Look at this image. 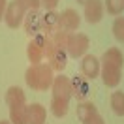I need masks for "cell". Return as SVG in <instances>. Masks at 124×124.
I'll return each mask as SVG.
<instances>
[{"label":"cell","mask_w":124,"mask_h":124,"mask_svg":"<svg viewBox=\"0 0 124 124\" xmlns=\"http://www.w3.org/2000/svg\"><path fill=\"white\" fill-rule=\"evenodd\" d=\"M24 15H26V9L23 8V4L19 0H13V2H8V8H6V13H4V21L9 28H19L24 21Z\"/></svg>","instance_id":"cell-6"},{"label":"cell","mask_w":124,"mask_h":124,"mask_svg":"<svg viewBox=\"0 0 124 124\" xmlns=\"http://www.w3.org/2000/svg\"><path fill=\"white\" fill-rule=\"evenodd\" d=\"M26 56H28L30 64H41V60L45 58V51H43V47L39 45L34 38H32L30 41H28V45H26Z\"/></svg>","instance_id":"cell-15"},{"label":"cell","mask_w":124,"mask_h":124,"mask_svg":"<svg viewBox=\"0 0 124 124\" xmlns=\"http://www.w3.org/2000/svg\"><path fill=\"white\" fill-rule=\"evenodd\" d=\"M101 68H100V75L103 85L109 88H115L120 85L122 79V66H124V56L122 51L118 47H109L105 53L101 54Z\"/></svg>","instance_id":"cell-1"},{"label":"cell","mask_w":124,"mask_h":124,"mask_svg":"<svg viewBox=\"0 0 124 124\" xmlns=\"http://www.w3.org/2000/svg\"><path fill=\"white\" fill-rule=\"evenodd\" d=\"M98 115V109H96V105H94L92 101H81L77 105V118L81 120V122L85 124V122H88L92 116H96Z\"/></svg>","instance_id":"cell-16"},{"label":"cell","mask_w":124,"mask_h":124,"mask_svg":"<svg viewBox=\"0 0 124 124\" xmlns=\"http://www.w3.org/2000/svg\"><path fill=\"white\" fill-rule=\"evenodd\" d=\"M103 11H105V6H103V0H90L85 4V21L88 24H96L103 19Z\"/></svg>","instance_id":"cell-7"},{"label":"cell","mask_w":124,"mask_h":124,"mask_svg":"<svg viewBox=\"0 0 124 124\" xmlns=\"http://www.w3.org/2000/svg\"><path fill=\"white\" fill-rule=\"evenodd\" d=\"M79 24H81V15H79L75 9H64L60 13V28L66 32H73L79 28Z\"/></svg>","instance_id":"cell-11"},{"label":"cell","mask_w":124,"mask_h":124,"mask_svg":"<svg viewBox=\"0 0 124 124\" xmlns=\"http://www.w3.org/2000/svg\"><path fill=\"white\" fill-rule=\"evenodd\" d=\"M47 120V109L41 103H30L26 107V124H45Z\"/></svg>","instance_id":"cell-13"},{"label":"cell","mask_w":124,"mask_h":124,"mask_svg":"<svg viewBox=\"0 0 124 124\" xmlns=\"http://www.w3.org/2000/svg\"><path fill=\"white\" fill-rule=\"evenodd\" d=\"M103 6L111 15H120L124 11V0H103Z\"/></svg>","instance_id":"cell-18"},{"label":"cell","mask_w":124,"mask_h":124,"mask_svg":"<svg viewBox=\"0 0 124 124\" xmlns=\"http://www.w3.org/2000/svg\"><path fill=\"white\" fill-rule=\"evenodd\" d=\"M111 109H113L115 115L124 116V92L122 90H115L111 94Z\"/></svg>","instance_id":"cell-17"},{"label":"cell","mask_w":124,"mask_h":124,"mask_svg":"<svg viewBox=\"0 0 124 124\" xmlns=\"http://www.w3.org/2000/svg\"><path fill=\"white\" fill-rule=\"evenodd\" d=\"M113 36L118 43H124V17H116L113 21Z\"/></svg>","instance_id":"cell-19"},{"label":"cell","mask_w":124,"mask_h":124,"mask_svg":"<svg viewBox=\"0 0 124 124\" xmlns=\"http://www.w3.org/2000/svg\"><path fill=\"white\" fill-rule=\"evenodd\" d=\"M21 4H23V8L26 11H30V9H39L41 6V0H19Z\"/></svg>","instance_id":"cell-21"},{"label":"cell","mask_w":124,"mask_h":124,"mask_svg":"<svg viewBox=\"0 0 124 124\" xmlns=\"http://www.w3.org/2000/svg\"><path fill=\"white\" fill-rule=\"evenodd\" d=\"M58 2L60 0H41V8L45 9V11H51V9H54L58 6Z\"/></svg>","instance_id":"cell-22"},{"label":"cell","mask_w":124,"mask_h":124,"mask_svg":"<svg viewBox=\"0 0 124 124\" xmlns=\"http://www.w3.org/2000/svg\"><path fill=\"white\" fill-rule=\"evenodd\" d=\"M6 8H8V0H0V23H2V19H4Z\"/></svg>","instance_id":"cell-24"},{"label":"cell","mask_w":124,"mask_h":124,"mask_svg":"<svg viewBox=\"0 0 124 124\" xmlns=\"http://www.w3.org/2000/svg\"><path fill=\"white\" fill-rule=\"evenodd\" d=\"M88 47H90L88 36L81 34V32H75V34H70L68 43H66V51H68V56H71V58H81V56L86 54Z\"/></svg>","instance_id":"cell-5"},{"label":"cell","mask_w":124,"mask_h":124,"mask_svg":"<svg viewBox=\"0 0 124 124\" xmlns=\"http://www.w3.org/2000/svg\"><path fill=\"white\" fill-rule=\"evenodd\" d=\"M6 103L9 107V120L11 124H26V96L23 88L9 86L6 92Z\"/></svg>","instance_id":"cell-4"},{"label":"cell","mask_w":124,"mask_h":124,"mask_svg":"<svg viewBox=\"0 0 124 124\" xmlns=\"http://www.w3.org/2000/svg\"><path fill=\"white\" fill-rule=\"evenodd\" d=\"M68 38H70V32L62 30V28H58V30L54 32L53 36H51V39H53V43L56 47H62V49H66V43H68Z\"/></svg>","instance_id":"cell-20"},{"label":"cell","mask_w":124,"mask_h":124,"mask_svg":"<svg viewBox=\"0 0 124 124\" xmlns=\"http://www.w3.org/2000/svg\"><path fill=\"white\" fill-rule=\"evenodd\" d=\"M0 124H11V120H0Z\"/></svg>","instance_id":"cell-26"},{"label":"cell","mask_w":124,"mask_h":124,"mask_svg":"<svg viewBox=\"0 0 124 124\" xmlns=\"http://www.w3.org/2000/svg\"><path fill=\"white\" fill-rule=\"evenodd\" d=\"M47 58H49V66H51L54 71H60L62 73L64 68H66V64H68V51L54 45L53 49H51V53L47 54Z\"/></svg>","instance_id":"cell-10"},{"label":"cell","mask_w":124,"mask_h":124,"mask_svg":"<svg viewBox=\"0 0 124 124\" xmlns=\"http://www.w3.org/2000/svg\"><path fill=\"white\" fill-rule=\"evenodd\" d=\"M58 28H60V13H56L54 9L45 11V13L41 15V32L53 36Z\"/></svg>","instance_id":"cell-12"},{"label":"cell","mask_w":124,"mask_h":124,"mask_svg":"<svg viewBox=\"0 0 124 124\" xmlns=\"http://www.w3.org/2000/svg\"><path fill=\"white\" fill-rule=\"evenodd\" d=\"M100 58H96L94 54H85L83 60H81V73L86 79H96L100 77Z\"/></svg>","instance_id":"cell-9"},{"label":"cell","mask_w":124,"mask_h":124,"mask_svg":"<svg viewBox=\"0 0 124 124\" xmlns=\"http://www.w3.org/2000/svg\"><path fill=\"white\" fill-rule=\"evenodd\" d=\"M70 81H71V92H73V96H75L79 101H83L86 98L88 90H90V86H88V79L81 73V75H73Z\"/></svg>","instance_id":"cell-14"},{"label":"cell","mask_w":124,"mask_h":124,"mask_svg":"<svg viewBox=\"0 0 124 124\" xmlns=\"http://www.w3.org/2000/svg\"><path fill=\"white\" fill-rule=\"evenodd\" d=\"M51 88H53V96H51V113H53L56 118H62V116L68 113L70 100H71V96H73L70 77H66L64 73L56 75Z\"/></svg>","instance_id":"cell-2"},{"label":"cell","mask_w":124,"mask_h":124,"mask_svg":"<svg viewBox=\"0 0 124 124\" xmlns=\"http://www.w3.org/2000/svg\"><path fill=\"white\" fill-rule=\"evenodd\" d=\"M85 124H105V120H103V116L98 113L96 116H92V118H90L88 122H85Z\"/></svg>","instance_id":"cell-23"},{"label":"cell","mask_w":124,"mask_h":124,"mask_svg":"<svg viewBox=\"0 0 124 124\" xmlns=\"http://www.w3.org/2000/svg\"><path fill=\"white\" fill-rule=\"evenodd\" d=\"M86 2H90V0H77V4H83V6H85Z\"/></svg>","instance_id":"cell-25"},{"label":"cell","mask_w":124,"mask_h":124,"mask_svg":"<svg viewBox=\"0 0 124 124\" xmlns=\"http://www.w3.org/2000/svg\"><path fill=\"white\" fill-rule=\"evenodd\" d=\"M41 11L39 9H30V11H26V15H24V32L30 36V38H34L36 34H39L41 32Z\"/></svg>","instance_id":"cell-8"},{"label":"cell","mask_w":124,"mask_h":124,"mask_svg":"<svg viewBox=\"0 0 124 124\" xmlns=\"http://www.w3.org/2000/svg\"><path fill=\"white\" fill-rule=\"evenodd\" d=\"M53 71L54 70L49 64H45V62H41V64H30L26 73H24V81H26V85L30 86L32 90L43 92V90L53 86V81H54Z\"/></svg>","instance_id":"cell-3"}]
</instances>
